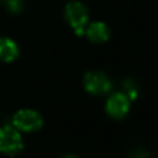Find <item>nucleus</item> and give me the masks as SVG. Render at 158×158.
<instances>
[{"label":"nucleus","mask_w":158,"mask_h":158,"mask_svg":"<svg viewBox=\"0 0 158 158\" xmlns=\"http://www.w3.org/2000/svg\"><path fill=\"white\" fill-rule=\"evenodd\" d=\"M64 15H65L67 21L69 22V25L72 26V28L74 30L77 35L81 36L85 33L88 20H89V14L84 4L79 1H70L65 6Z\"/></svg>","instance_id":"obj_1"},{"label":"nucleus","mask_w":158,"mask_h":158,"mask_svg":"<svg viewBox=\"0 0 158 158\" xmlns=\"http://www.w3.org/2000/svg\"><path fill=\"white\" fill-rule=\"evenodd\" d=\"M23 147L22 137L17 128L4 126L0 128V152L5 154H16Z\"/></svg>","instance_id":"obj_2"},{"label":"nucleus","mask_w":158,"mask_h":158,"mask_svg":"<svg viewBox=\"0 0 158 158\" xmlns=\"http://www.w3.org/2000/svg\"><path fill=\"white\" fill-rule=\"evenodd\" d=\"M12 123H14V127L20 131L32 132V131H37L38 128H41L43 120H42V116L37 111L23 109V110L17 111L14 115Z\"/></svg>","instance_id":"obj_3"},{"label":"nucleus","mask_w":158,"mask_h":158,"mask_svg":"<svg viewBox=\"0 0 158 158\" xmlns=\"http://www.w3.org/2000/svg\"><path fill=\"white\" fill-rule=\"evenodd\" d=\"M84 86L93 95H102L111 89V81L102 72H89L84 77Z\"/></svg>","instance_id":"obj_4"},{"label":"nucleus","mask_w":158,"mask_h":158,"mask_svg":"<svg viewBox=\"0 0 158 158\" xmlns=\"http://www.w3.org/2000/svg\"><path fill=\"white\" fill-rule=\"evenodd\" d=\"M130 109V100L128 96L122 93H116L111 95L106 102V111L110 116L115 118L123 117Z\"/></svg>","instance_id":"obj_5"},{"label":"nucleus","mask_w":158,"mask_h":158,"mask_svg":"<svg viewBox=\"0 0 158 158\" xmlns=\"http://www.w3.org/2000/svg\"><path fill=\"white\" fill-rule=\"evenodd\" d=\"M85 33H86L88 38L91 42H95V43L105 42L110 37V30L104 22H93V23H90L86 27Z\"/></svg>","instance_id":"obj_6"},{"label":"nucleus","mask_w":158,"mask_h":158,"mask_svg":"<svg viewBox=\"0 0 158 158\" xmlns=\"http://www.w3.org/2000/svg\"><path fill=\"white\" fill-rule=\"evenodd\" d=\"M20 49L11 38H0V59L4 62H12L19 57Z\"/></svg>","instance_id":"obj_7"},{"label":"nucleus","mask_w":158,"mask_h":158,"mask_svg":"<svg viewBox=\"0 0 158 158\" xmlns=\"http://www.w3.org/2000/svg\"><path fill=\"white\" fill-rule=\"evenodd\" d=\"M6 7L9 9V11L16 14L20 12L23 7V0H4Z\"/></svg>","instance_id":"obj_8"},{"label":"nucleus","mask_w":158,"mask_h":158,"mask_svg":"<svg viewBox=\"0 0 158 158\" xmlns=\"http://www.w3.org/2000/svg\"><path fill=\"white\" fill-rule=\"evenodd\" d=\"M65 158H75V157H72V156H69V157H65Z\"/></svg>","instance_id":"obj_9"}]
</instances>
